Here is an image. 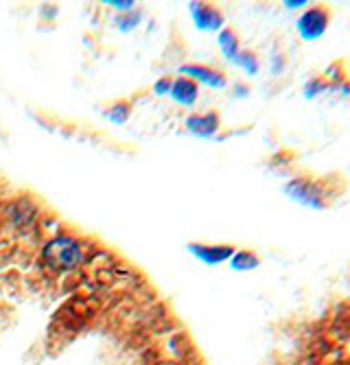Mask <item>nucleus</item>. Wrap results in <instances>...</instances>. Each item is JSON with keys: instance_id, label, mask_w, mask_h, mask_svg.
Instances as JSON below:
<instances>
[{"instance_id": "f257e3e1", "label": "nucleus", "mask_w": 350, "mask_h": 365, "mask_svg": "<svg viewBox=\"0 0 350 365\" xmlns=\"http://www.w3.org/2000/svg\"><path fill=\"white\" fill-rule=\"evenodd\" d=\"M44 262L55 272L71 269L81 262V250L71 239H55L44 250Z\"/></svg>"}, {"instance_id": "f03ea898", "label": "nucleus", "mask_w": 350, "mask_h": 365, "mask_svg": "<svg viewBox=\"0 0 350 365\" xmlns=\"http://www.w3.org/2000/svg\"><path fill=\"white\" fill-rule=\"evenodd\" d=\"M331 22V7L329 5H315L304 11L298 22V31L304 40H317L324 36V31Z\"/></svg>"}, {"instance_id": "7ed1b4c3", "label": "nucleus", "mask_w": 350, "mask_h": 365, "mask_svg": "<svg viewBox=\"0 0 350 365\" xmlns=\"http://www.w3.org/2000/svg\"><path fill=\"white\" fill-rule=\"evenodd\" d=\"M195 92H197V88H195L193 81L182 79V81L175 83V96L180 98V101H193V98H195Z\"/></svg>"}, {"instance_id": "20e7f679", "label": "nucleus", "mask_w": 350, "mask_h": 365, "mask_svg": "<svg viewBox=\"0 0 350 365\" xmlns=\"http://www.w3.org/2000/svg\"><path fill=\"white\" fill-rule=\"evenodd\" d=\"M206 260L217 262V260H224L232 254V247H206L204 252H200Z\"/></svg>"}, {"instance_id": "39448f33", "label": "nucleus", "mask_w": 350, "mask_h": 365, "mask_svg": "<svg viewBox=\"0 0 350 365\" xmlns=\"http://www.w3.org/2000/svg\"><path fill=\"white\" fill-rule=\"evenodd\" d=\"M257 264H259V258L252 252H239V256L235 258L237 269H249V267H257Z\"/></svg>"}, {"instance_id": "423d86ee", "label": "nucleus", "mask_w": 350, "mask_h": 365, "mask_svg": "<svg viewBox=\"0 0 350 365\" xmlns=\"http://www.w3.org/2000/svg\"><path fill=\"white\" fill-rule=\"evenodd\" d=\"M186 73L200 75L202 79H206L208 83H215V86L224 83V77H221V75H217V73H212V71H208V68H186Z\"/></svg>"}, {"instance_id": "0eeeda50", "label": "nucleus", "mask_w": 350, "mask_h": 365, "mask_svg": "<svg viewBox=\"0 0 350 365\" xmlns=\"http://www.w3.org/2000/svg\"><path fill=\"white\" fill-rule=\"evenodd\" d=\"M221 46H224L226 55H235V48H237V40H235V33L232 31H224L221 33Z\"/></svg>"}]
</instances>
